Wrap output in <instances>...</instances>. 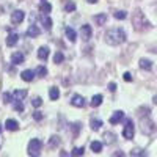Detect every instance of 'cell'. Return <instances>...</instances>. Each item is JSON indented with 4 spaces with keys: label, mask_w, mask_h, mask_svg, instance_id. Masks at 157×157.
<instances>
[{
    "label": "cell",
    "mask_w": 157,
    "mask_h": 157,
    "mask_svg": "<svg viewBox=\"0 0 157 157\" xmlns=\"http://www.w3.org/2000/svg\"><path fill=\"white\" fill-rule=\"evenodd\" d=\"M57 145H60V137H57V135L50 137V140H49V146H50V148H55Z\"/></svg>",
    "instance_id": "25"
},
{
    "label": "cell",
    "mask_w": 157,
    "mask_h": 157,
    "mask_svg": "<svg viewBox=\"0 0 157 157\" xmlns=\"http://www.w3.org/2000/svg\"><path fill=\"white\" fill-rule=\"evenodd\" d=\"M94 22H96V25H104V24L107 22V14H104V13L96 14L94 16Z\"/></svg>",
    "instance_id": "19"
},
{
    "label": "cell",
    "mask_w": 157,
    "mask_h": 157,
    "mask_svg": "<svg viewBox=\"0 0 157 157\" xmlns=\"http://www.w3.org/2000/svg\"><path fill=\"white\" fill-rule=\"evenodd\" d=\"M43 116H44V115H43L41 112H35V113H33V118H35L36 121H41V120H43Z\"/></svg>",
    "instance_id": "37"
},
{
    "label": "cell",
    "mask_w": 157,
    "mask_h": 157,
    "mask_svg": "<svg viewBox=\"0 0 157 157\" xmlns=\"http://www.w3.org/2000/svg\"><path fill=\"white\" fill-rule=\"evenodd\" d=\"M152 102H154V104H155V105H157V94H155V96L152 98Z\"/></svg>",
    "instance_id": "41"
},
{
    "label": "cell",
    "mask_w": 157,
    "mask_h": 157,
    "mask_svg": "<svg viewBox=\"0 0 157 157\" xmlns=\"http://www.w3.org/2000/svg\"><path fill=\"white\" fill-rule=\"evenodd\" d=\"M41 22H43V25H44L46 30H50V29H52V19L49 17V14H43V16H41Z\"/></svg>",
    "instance_id": "15"
},
{
    "label": "cell",
    "mask_w": 157,
    "mask_h": 157,
    "mask_svg": "<svg viewBox=\"0 0 157 157\" xmlns=\"http://www.w3.org/2000/svg\"><path fill=\"white\" fill-rule=\"evenodd\" d=\"M64 10H66L68 13L69 11H75V3L74 2H68L66 5H64Z\"/></svg>",
    "instance_id": "31"
},
{
    "label": "cell",
    "mask_w": 157,
    "mask_h": 157,
    "mask_svg": "<svg viewBox=\"0 0 157 157\" xmlns=\"http://www.w3.org/2000/svg\"><path fill=\"white\" fill-rule=\"evenodd\" d=\"M91 149H93V152L99 154L102 151V143L101 141H93V143H91Z\"/></svg>",
    "instance_id": "24"
},
{
    "label": "cell",
    "mask_w": 157,
    "mask_h": 157,
    "mask_svg": "<svg viewBox=\"0 0 157 157\" xmlns=\"http://www.w3.org/2000/svg\"><path fill=\"white\" fill-rule=\"evenodd\" d=\"M115 135L112 134V132H109V134H105V143H113L115 141V138H113Z\"/></svg>",
    "instance_id": "36"
},
{
    "label": "cell",
    "mask_w": 157,
    "mask_h": 157,
    "mask_svg": "<svg viewBox=\"0 0 157 157\" xmlns=\"http://www.w3.org/2000/svg\"><path fill=\"white\" fill-rule=\"evenodd\" d=\"M134 134H135L134 123L130 121V120H127V121H126V126H124V129H123V137H124L126 140H132V138H134Z\"/></svg>",
    "instance_id": "5"
},
{
    "label": "cell",
    "mask_w": 157,
    "mask_h": 157,
    "mask_svg": "<svg viewBox=\"0 0 157 157\" xmlns=\"http://www.w3.org/2000/svg\"><path fill=\"white\" fill-rule=\"evenodd\" d=\"M71 104H72L74 107L82 109V107H85V99H83V96H80V94H74L72 99H71Z\"/></svg>",
    "instance_id": "8"
},
{
    "label": "cell",
    "mask_w": 157,
    "mask_h": 157,
    "mask_svg": "<svg viewBox=\"0 0 157 157\" xmlns=\"http://www.w3.org/2000/svg\"><path fill=\"white\" fill-rule=\"evenodd\" d=\"M91 35H93L91 25H88V24L82 25V27H80V36H82L83 41H90V39H91Z\"/></svg>",
    "instance_id": "6"
},
{
    "label": "cell",
    "mask_w": 157,
    "mask_h": 157,
    "mask_svg": "<svg viewBox=\"0 0 157 157\" xmlns=\"http://www.w3.org/2000/svg\"><path fill=\"white\" fill-rule=\"evenodd\" d=\"M14 110H16V112H24V104H22L21 101H17V102L14 104Z\"/></svg>",
    "instance_id": "35"
},
{
    "label": "cell",
    "mask_w": 157,
    "mask_h": 157,
    "mask_svg": "<svg viewBox=\"0 0 157 157\" xmlns=\"http://www.w3.org/2000/svg\"><path fill=\"white\" fill-rule=\"evenodd\" d=\"M132 25L137 32H145L148 29H151V24L149 21L145 17V13H141L140 10H137L132 16Z\"/></svg>",
    "instance_id": "2"
},
{
    "label": "cell",
    "mask_w": 157,
    "mask_h": 157,
    "mask_svg": "<svg viewBox=\"0 0 157 157\" xmlns=\"http://www.w3.org/2000/svg\"><path fill=\"white\" fill-rule=\"evenodd\" d=\"M109 90H110V91H112V93H113V91H116V85H115V83L112 82V83L109 85Z\"/></svg>",
    "instance_id": "40"
},
{
    "label": "cell",
    "mask_w": 157,
    "mask_h": 157,
    "mask_svg": "<svg viewBox=\"0 0 157 157\" xmlns=\"http://www.w3.org/2000/svg\"><path fill=\"white\" fill-rule=\"evenodd\" d=\"M63 60H64V55L61 54V52H57V54L54 55V63L60 64V63H63Z\"/></svg>",
    "instance_id": "28"
},
{
    "label": "cell",
    "mask_w": 157,
    "mask_h": 157,
    "mask_svg": "<svg viewBox=\"0 0 157 157\" xmlns=\"http://www.w3.org/2000/svg\"><path fill=\"white\" fill-rule=\"evenodd\" d=\"M13 98H14V96H11L10 93H3V102H5V104L13 102Z\"/></svg>",
    "instance_id": "33"
},
{
    "label": "cell",
    "mask_w": 157,
    "mask_h": 157,
    "mask_svg": "<svg viewBox=\"0 0 157 157\" xmlns=\"http://www.w3.org/2000/svg\"><path fill=\"white\" fill-rule=\"evenodd\" d=\"M24 17H25V14H24V11H21V10H16V11L11 13V22L16 24V25L21 24L24 21Z\"/></svg>",
    "instance_id": "7"
},
{
    "label": "cell",
    "mask_w": 157,
    "mask_h": 157,
    "mask_svg": "<svg viewBox=\"0 0 157 157\" xmlns=\"http://www.w3.org/2000/svg\"><path fill=\"white\" fill-rule=\"evenodd\" d=\"M83 152H85L83 148H74L72 149V155H83Z\"/></svg>",
    "instance_id": "34"
},
{
    "label": "cell",
    "mask_w": 157,
    "mask_h": 157,
    "mask_svg": "<svg viewBox=\"0 0 157 157\" xmlns=\"http://www.w3.org/2000/svg\"><path fill=\"white\" fill-rule=\"evenodd\" d=\"M47 57H49V47H46V46L39 47V49H38V58L46 61V60H47Z\"/></svg>",
    "instance_id": "14"
},
{
    "label": "cell",
    "mask_w": 157,
    "mask_h": 157,
    "mask_svg": "<svg viewBox=\"0 0 157 157\" xmlns=\"http://www.w3.org/2000/svg\"><path fill=\"white\" fill-rule=\"evenodd\" d=\"M88 3H98V0H86Z\"/></svg>",
    "instance_id": "42"
},
{
    "label": "cell",
    "mask_w": 157,
    "mask_h": 157,
    "mask_svg": "<svg viewBox=\"0 0 157 157\" xmlns=\"http://www.w3.org/2000/svg\"><path fill=\"white\" fill-rule=\"evenodd\" d=\"M140 130L145 135H154L157 132V126L154 124V121L151 120L149 116H145L140 120Z\"/></svg>",
    "instance_id": "3"
},
{
    "label": "cell",
    "mask_w": 157,
    "mask_h": 157,
    "mask_svg": "<svg viewBox=\"0 0 157 157\" xmlns=\"http://www.w3.org/2000/svg\"><path fill=\"white\" fill-rule=\"evenodd\" d=\"M41 148H43V141L39 138H32L29 143V154L30 155H39L41 154Z\"/></svg>",
    "instance_id": "4"
},
{
    "label": "cell",
    "mask_w": 157,
    "mask_h": 157,
    "mask_svg": "<svg viewBox=\"0 0 157 157\" xmlns=\"http://www.w3.org/2000/svg\"><path fill=\"white\" fill-rule=\"evenodd\" d=\"M124 118V112H121V110H116V112H113V115H112V118H110V124H118L121 120Z\"/></svg>",
    "instance_id": "10"
},
{
    "label": "cell",
    "mask_w": 157,
    "mask_h": 157,
    "mask_svg": "<svg viewBox=\"0 0 157 157\" xmlns=\"http://www.w3.org/2000/svg\"><path fill=\"white\" fill-rule=\"evenodd\" d=\"M32 104H33V107H41V105H43V99H41V98H35V99L32 101Z\"/></svg>",
    "instance_id": "32"
},
{
    "label": "cell",
    "mask_w": 157,
    "mask_h": 157,
    "mask_svg": "<svg viewBox=\"0 0 157 157\" xmlns=\"http://www.w3.org/2000/svg\"><path fill=\"white\" fill-rule=\"evenodd\" d=\"M113 16H115V19H120V21H124V19L127 17V13H126V11H116V13H115Z\"/></svg>",
    "instance_id": "27"
},
{
    "label": "cell",
    "mask_w": 157,
    "mask_h": 157,
    "mask_svg": "<svg viewBox=\"0 0 157 157\" xmlns=\"http://www.w3.org/2000/svg\"><path fill=\"white\" fill-rule=\"evenodd\" d=\"M49 98H50L52 101H57V99L60 98V91H58V88L52 86V88L49 90Z\"/></svg>",
    "instance_id": "21"
},
{
    "label": "cell",
    "mask_w": 157,
    "mask_h": 157,
    "mask_svg": "<svg viewBox=\"0 0 157 157\" xmlns=\"http://www.w3.org/2000/svg\"><path fill=\"white\" fill-rule=\"evenodd\" d=\"M130 155H138V157H143V155H146V152L143 151V149H134V151H130Z\"/></svg>",
    "instance_id": "30"
},
{
    "label": "cell",
    "mask_w": 157,
    "mask_h": 157,
    "mask_svg": "<svg viewBox=\"0 0 157 157\" xmlns=\"http://www.w3.org/2000/svg\"><path fill=\"white\" fill-rule=\"evenodd\" d=\"M21 78H22L24 82H32L33 78H35V72H33L32 69H25V71H22Z\"/></svg>",
    "instance_id": "11"
},
{
    "label": "cell",
    "mask_w": 157,
    "mask_h": 157,
    "mask_svg": "<svg viewBox=\"0 0 157 157\" xmlns=\"http://www.w3.org/2000/svg\"><path fill=\"white\" fill-rule=\"evenodd\" d=\"M39 33H41V30L38 29V25L30 24V27L27 29V36H29V38H38Z\"/></svg>",
    "instance_id": "9"
},
{
    "label": "cell",
    "mask_w": 157,
    "mask_h": 157,
    "mask_svg": "<svg viewBox=\"0 0 157 157\" xmlns=\"http://www.w3.org/2000/svg\"><path fill=\"white\" fill-rule=\"evenodd\" d=\"M124 80H126V82L132 80V75H130V72H124Z\"/></svg>",
    "instance_id": "38"
},
{
    "label": "cell",
    "mask_w": 157,
    "mask_h": 157,
    "mask_svg": "<svg viewBox=\"0 0 157 157\" xmlns=\"http://www.w3.org/2000/svg\"><path fill=\"white\" fill-rule=\"evenodd\" d=\"M78 127H80V124H72V130H74V137L77 135V132H78Z\"/></svg>",
    "instance_id": "39"
},
{
    "label": "cell",
    "mask_w": 157,
    "mask_h": 157,
    "mask_svg": "<svg viewBox=\"0 0 157 157\" xmlns=\"http://www.w3.org/2000/svg\"><path fill=\"white\" fill-rule=\"evenodd\" d=\"M36 74H38L39 77H46V75H47L46 66H38V68H36Z\"/></svg>",
    "instance_id": "29"
},
{
    "label": "cell",
    "mask_w": 157,
    "mask_h": 157,
    "mask_svg": "<svg viewBox=\"0 0 157 157\" xmlns=\"http://www.w3.org/2000/svg\"><path fill=\"white\" fill-rule=\"evenodd\" d=\"M24 60H25V57H24V54H21V52H16V54L11 55V63L13 64H22Z\"/></svg>",
    "instance_id": "12"
},
{
    "label": "cell",
    "mask_w": 157,
    "mask_h": 157,
    "mask_svg": "<svg viewBox=\"0 0 157 157\" xmlns=\"http://www.w3.org/2000/svg\"><path fill=\"white\" fill-rule=\"evenodd\" d=\"M64 33H66V36H68V39L71 43H75V32H74V29H71V27H66L64 29Z\"/></svg>",
    "instance_id": "20"
},
{
    "label": "cell",
    "mask_w": 157,
    "mask_h": 157,
    "mask_svg": "<svg viewBox=\"0 0 157 157\" xmlns=\"http://www.w3.org/2000/svg\"><path fill=\"white\" fill-rule=\"evenodd\" d=\"M101 104H102V96L101 94H96V96L91 98V107H99Z\"/></svg>",
    "instance_id": "22"
},
{
    "label": "cell",
    "mask_w": 157,
    "mask_h": 157,
    "mask_svg": "<svg viewBox=\"0 0 157 157\" xmlns=\"http://www.w3.org/2000/svg\"><path fill=\"white\" fill-rule=\"evenodd\" d=\"M17 39H19V36H17L16 33H10L8 38H6V46H8V47H14L16 43H17Z\"/></svg>",
    "instance_id": "13"
},
{
    "label": "cell",
    "mask_w": 157,
    "mask_h": 157,
    "mask_svg": "<svg viewBox=\"0 0 157 157\" xmlns=\"http://www.w3.org/2000/svg\"><path fill=\"white\" fill-rule=\"evenodd\" d=\"M91 129H93V130H99L101 129V126H102V121L101 120H91Z\"/></svg>",
    "instance_id": "26"
},
{
    "label": "cell",
    "mask_w": 157,
    "mask_h": 157,
    "mask_svg": "<svg viewBox=\"0 0 157 157\" xmlns=\"http://www.w3.org/2000/svg\"><path fill=\"white\" fill-rule=\"evenodd\" d=\"M140 68L145 69V71H151L152 69V63L149 60H146V58H141L140 60Z\"/></svg>",
    "instance_id": "17"
},
{
    "label": "cell",
    "mask_w": 157,
    "mask_h": 157,
    "mask_svg": "<svg viewBox=\"0 0 157 157\" xmlns=\"http://www.w3.org/2000/svg\"><path fill=\"white\" fill-rule=\"evenodd\" d=\"M104 39H105V43L109 46H118L126 41V33L123 29H110L104 35Z\"/></svg>",
    "instance_id": "1"
},
{
    "label": "cell",
    "mask_w": 157,
    "mask_h": 157,
    "mask_svg": "<svg viewBox=\"0 0 157 157\" xmlns=\"http://www.w3.org/2000/svg\"><path fill=\"white\" fill-rule=\"evenodd\" d=\"M5 127H6L8 130H17V129H19V124H17L16 120H6Z\"/></svg>",
    "instance_id": "16"
},
{
    "label": "cell",
    "mask_w": 157,
    "mask_h": 157,
    "mask_svg": "<svg viewBox=\"0 0 157 157\" xmlns=\"http://www.w3.org/2000/svg\"><path fill=\"white\" fill-rule=\"evenodd\" d=\"M13 96H14L16 101H22V99H25V96H27V90H16L14 93H13Z\"/></svg>",
    "instance_id": "18"
},
{
    "label": "cell",
    "mask_w": 157,
    "mask_h": 157,
    "mask_svg": "<svg viewBox=\"0 0 157 157\" xmlns=\"http://www.w3.org/2000/svg\"><path fill=\"white\" fill-rule=\"evenodd\" d=\"M39 11H41L43 14H49V13L52 11V6H50V3H47V2H43V3H41V6H39Z\"/></svg>",
    "instance_id": "23"
},
{
    "label": "cell",
    "mask_w": 157,
    "mask_h": 157,
    "mask_svg": "<svg viewBox=\"0 0 157 157\" xmlns=\"http://www.w3.org/2000/svg\"><path fill=\"white\" fill-rule=\"evenodd\" d=\"M0 132H2V126H0Z\"/></svg>",
    "instance_id": "43"
}]
</instances>
